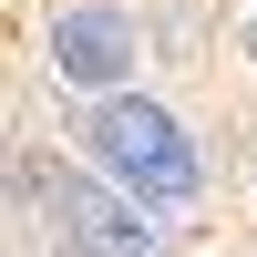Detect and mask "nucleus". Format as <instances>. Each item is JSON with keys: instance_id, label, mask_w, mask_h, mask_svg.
I'll return each mask as SVG.
<instances>
[{"instance_id": "nucleus-1", "label": "nucleus", "mask_w": 257, "mask_h": 257, "mask_svg": "<svg viewBox=\"0 0 257 257\" xmlns=\"http://www.w3.org/2000/svg\"><path fill=\"white\" fill-rule=\"evenodd\" d=\"M103 155V175L123 185V196H144V206H185L206 185V165H196V144H185V123L165 113V103H134V93H103V113H93V134H82Z\"/></svg>"}, {"instance_id": "nucleus-2", "label": "nucleus", "mask_w": 257, "mask_h": 257, "mask_svg": "<svg viewBox=\"0 0 257 257\" xmlns=\"http://www.w3.org/2000/svg\"><path fill=\"white\" fill-rule=\"evenodd\" d=\"M21 185L41 196V216H52L62 257H175V237H165L155 216H144V196H103V185L82 175H52V165H21Z\"/></svg>"}, {"instance_id": "nucleus-3", "label": "nucleus", "mask_w": 257, "mask_h": 257, "mask_svg": "<svg viewBox=\"0 0 257 257\" xmlns=\"http://www.w3.org/2000/svg\"><path fill=\"white\" fill-rule=\"evenodd\" d=\"M52 72L82 82V93H113L123 72H134V21L113 11V0H82V11L52 21Z\"/></svg>"}]
</instances>
